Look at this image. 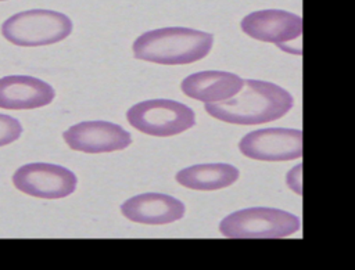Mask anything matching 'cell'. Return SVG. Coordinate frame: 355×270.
Masks as SVG:
<instances>
[{"label": "cell", "instance_id": "obj_10", "mask_svg": "<svg viewBox=\"0 0 355 270\" xmlns=\"http://www.w3.org/2000/svg\"><path fill=\"white\" fill-rule=\"evenodd\" d=\"M184 204L175 197L159 192H144L121 205L122 215L135 223L169 224L184 216Z\"/></svg>", "mask_w": 355, "mask_h": 270}, {"label": "cell", "instance_id": "obj_11", "mask_svg": "<svg viewBox=\"0 0 355 270\" xmlns=\"http://www.w3.org/2000/svg\"><path fill=\"white\" fill-rule=\"evenodd\" d=\"M54 97L53 86L37 78L24 75L0 78V108L35 109L49 105Z\"/></svg>", "mask_w": 355, "mask_h": 270}, {"label": "cell", "instance_id": "obj_3", "mask_svg": "<svg viewBox=\"0 0 355 270\" xmlns=\"http://www.w3.org/2000/svg\"><path fill=\"white\" fill-rule=\"evenodd\" d=\"M72 32V21L53 10H26L7 18L1 25L6 40L21 47L54 44Z\"/></svg>", "mask_w": 355, "mask_h": 270}, {"label": "cell", "instance_id": "obj_12", "mask_svg": "<svg viewBox=\"0 0 355 270\" xmlns=\"http://www.w3.org/2000/svg\"><path fill=\"white\" fill-rule=\"evenodd\" d=\"M244 86V79L225 71H202L184 78L182 91L202 102H219L234 97Z\"/></svg>", "mask_w": 355, "mask_h": 270}, {"label": "cell", "instance_id": "obj_4", "mask_svg": "<svg viewBox=\"0 0 355 270\" xmlns=\"http://www.w3.org/2000/svg\"><path fill=\"white\" fill-rule=\"evenodd\" d=\"M300 228L298 216L263 206L236 210L219 223V231L226 238H284Z\"/></svg>", "mask_w": 355, "mask_h": 270}, {"label": "cell", "instance_id": "obj_1", "mask_svg": "<svg viewBox=\"0 0 355 270\" xmlns=\"http://www.w3.org/2000/svg\"><path fill=\"white\" fill-rule=\"evenodd\" d=\"M293 105V96L286 89L272 82L245 79L234 97L219 102H205L204 109L222 122L261 125L284 116Z\"/></svg>", "mask_w": 355, "mask_h": 270}, {"label": "cell", "instance_id": "obj_2", "mask_svg": "<svg viewBox=\"0 0 355 270\" xmlns=\"http://www.w3.org/2000/svg\"><path fill=\"white\" fill-rule=\"evenodd\" d=\"M214 36L208 32L169 26L144 32L133 42V54L137 60L182 65L202 60L212 47Z\"/></svg>", "mask_w": 355, "mask_h": 270}, {"label": "cell", "instance_id": "obj_9", "mask_svg": "<svg viewBox=\"0 0 355 270\" xmlns=\"http://www.w3.org/2000/svg\"><path fill=\"white\" fill-rule=\"evenodd\" d=\"M241 29L257 40L283 46L301 37L302 18L280 10L255 11L243 18Z\"/></svg>", "mask_w": 355, "mask_h": 270}, {"label": "cell", "instance_id": "obj_16", "mask_svg": "<svg viewBox=\"0 0 355 270\" xmlns=\"http://www.w3.org/2000/svg\"><path fill=\"white\" fill-rule=\"evenodd\" d=\"M0 1H4V0H0Z\"/></svg>", "mask_w": 355, "mask_h": 270}, {"label": "cell", "instance_id": "obj_7", "mask_svg": "<svg viewBox=\"0 0 355 270\" xmlns=\"http://www.w3.org/2000/svg\"><path fill=\"white\" fill-rule=\"evenodd\" d=\"M240 152L258 161H291L302 156V130L268 127L247 133L239 143Z\"/></svg>", "mask_w": 355, "mask_h": 270}, {"label": "cell", "instance_id": "obj_13", "mask_svg": "<svg viewBox=\"0 0 355 270\" xmlns=\"http://www.w3.org/2000/svg\"><path fill=\"white\" fill-rule=\"evenodd\" d=\"M239 174V169L229 163H202L179 170L175 179L186 188L214 191L232 186Z\"/></svg>", "mask_w": 355, "mask_h": 270}, {"label": "cell", "instance_id": "obj_15", "mask_svg": "<svg viewBox=\"0 0 355 270\" xmlns=\"http://www.w3.org/2000/svg\"><path fill=\"white\" fill-rule=\"evenodd\" d=\"M301 172H302V163L295 165L286 176L287 186L297 194L302 195V183H301Z\"/></svg>", "mask_w": 355, "mask_h": 270}, {"label": "cell", "instance_id": "obj_14", "mask_svg": "<svg viewBox=\"0 0 355 270\" xmlns=\"http://www.w3.org/2000/svg\"><path fill=\"white\" fill-rule=\"evenodd\" d=\"M22 126L18 119L0 114V147L8 145L19 138Z\"/></svg>", "mask_w": 355, "mask_h": 270}, {"label": "cell", "instance_id": "obj_6", "mask_svg": "<svg viewBox=\"0 0 355 270\" xmlns=\"http://www.w3.org/2000/svg\"><path fill=\"white\" fill-rule=\"evenodd\" d=\"M76 183L78 179L72 170L44 162L22 165L12 174L17 190L43 199L68 197L75 191Z\"/></svg>", "mask_w": 355, "mask_h": 270}, {"label": "cell", "instance_id": "obj_5", "mask_svg": "<svg viewBox=\"0 0 355 270\" xmlns=\"http://www.w3.org/2000/svg\"><path fill=\"white\" fill-rule=\"evenodd\" d=\"M126 119L136 130L157 137L183 133L196 123V115L190 107L165 98L146 100L132 105Z\"/></svg>", "mask_w": 355, "mask_h": 270}, {"label": "cell", "instance_id": "obj_8", "mask_svg": "<svg viewBox=\"0 0 355 270\" xmlns=\"http://www.w3.org/2000/svg\"><path fill=\"white\" fill-rule=\"evenodd\" d=\"M69 148L86 154L112 152L128 148L132 136L122 126L105 120H86L68 127L62 134Z\"/></svg>", "mask_w": 355, "mask_h": 270}]
</instances>
